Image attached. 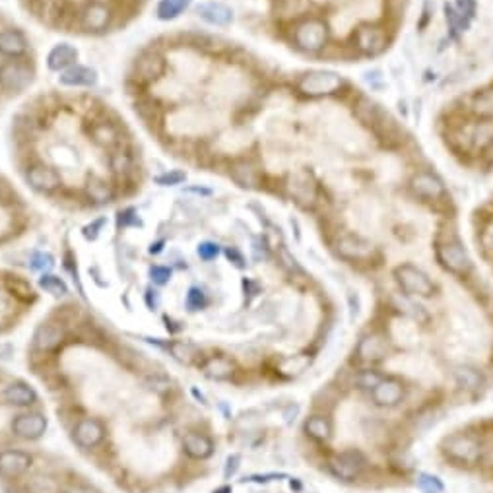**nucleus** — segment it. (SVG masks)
Listing matches in <instances>:
<instances>
[{
    "label": "nucleus",
    "instance_id": "17",
    "mask_svg": "<svg viewBox=\"0 0 493 493\" xmlns=\"http://www.w3.org/2000/svg\"><path fill=\"white\" fill-rule=\"evenodd\" d=\"M377 406H397L404 397V385L395 377H383V381L371 390Z\"/></svg>",
    "mask_w": 493,
    "mask_h": 493
},
{
    "label": "nucleus",
    "instance_id": "39",
    "mask_svg": "<svg viewBox=\"0 0 493 493\" xmlns=\"http://www.w3.org/2000/svg\"><path fill=\"white\" fill-rule=\"evenodd\" d=\"M418 487L423 493H443L445 492V485H443V482H441L437 476H431V474H419Z\"/></svg>",
    "mask_w": 493,
    "mask_h": 493
},
{
    "label": "nucleus",
    "instance_id": "13",
    "mask_svg": "<svg viewBox=\"0 0 493 493\" xmlns=\"http://www.w3.org/2000/svg\"><path fill=\"white\" fill-rule=\"evenodd\" d=\"M388 354V344H386L385 336L381 334H367L361 338V342L355 348V355L361 364H377L383 361Z\"/></svg>",
    "mask_w": 493,
    "mask_h": 493
},
{
    "label": "nucleus",
    "instance_id": "40",
    "mask_svg": "<svg viewBox=\"0 0 493 493\" xmlns=\"http://www.w3.org/2000/svg\"><path fill=\"white\" fill-rule=\"evenodd\" d=\"M383 381V375L379 371H373V369H367V371H361L359 375L355 377V383L359 388H365V390H373L379 383Z\"/></svg>",
    "mask_w": 493,
    "mask_h": 493
},
{
    "label": "nucleus",
    "instance_id": "33",
    "mask_svg": "<svg viewBox=\"0 0 493 493\" xmlns=\"http://www.w3.org/2000/svg\"><path fill=\"white\" fill-rule=\"evenodd\" d=\"M454 379H457L459 386L466 388V390H476V388H480L483 383L482 373H480L478 369H474V367H468V365L457 367V369H454Z\"/></svg>",
    "mask_w": 493,
    "mask_h": 493
},
{
    "label": "nucleus",
    "instance_id": "46",
    "mask_svg": "<svg viewBox=\"0 0 493 493\" xmlns=\"http://www.w3.org/2000/svg\"><path fill=\"white\" fill-rule=\"evenodd\" d=\"M150 276L156 284H165L167 280L171 278V270L167 266H151Z\"/></svg>",
    "mask_w": 493,
    "mask_h": 493
},
{
    "label": "nucleus",
    "instance_id": "4",
    "mask_svg": "<svg viewBox=\"0 0 493 493\" xmlns=\"http://www.w3.org/2000/svg\"><path fill=\"white\" fill-rule=\"evenodd\" d=\"M342 86V76L331 72V70H313V72L301 76L300 82H297V90L309 97L328 96V94L338 92Z\"/></svg>",
    "mask_w": 493,
    "mask_h": 493
},
{
    "label": "nucleus",
    "instance_id": "15",
    "mask_svg": "<svg viewBox=\"0 0 493 493\" xmlns=\"http://www.w3.org/2000/svg\"><path fill=\"white\" fill-rule=\"evenodd\" d=\"M410 187L416 196L423 198V200H439L445 196V185L437 175L428 171H419L412 177Z\"/></svg>",
    "mask_w": 493,
    "mask_h": 493
},
{
    "label": "nucleus",
    "instance_id": "26",
    "mask_svg": "<svg viewBox=\"0 0 493 493\" xmlns=\"http://www.w3.org/2000/svg\"><path fill=\"white\" fill-rule=\"evenodd\" d=\"M229 177H231L241 189H257L258 182H260L257 167L246 160L233 161L231 167H229Z\"/></svg>",
    "mask_w": 493,
    "mask_h": 493
},
{
    "label": "nucleus",
    "instance_id": "23",
    "mask_svg": "<svg viewBox=\"0 0 493 493\" xmlns=\"http://www.w3.org/2000/svg\"><path fill=\"white\" fill-rule=\"evenodd\" d=\"M45 429H47V419L41 414H23L12 423V431L23 439H37L43 435Z\"/></svg>",
    "mask_w": 493,
    "mask_h": 493
},
{
    "label": "nucleus",
    "instance_id": "38",
    "mask_svg": "<svg viewBox=\"0 0 493 493\" xmlns=\"http://www.w3.org/2000/svg\"><path fill=\"white\" fill-rule=\"evenodd\" d=\"M171 354L179 359V361H185V364H191L194 357L198 355V350L194 348L193 344L189 342H173L169 346Z\"/></svg>",
    "mask_w": 493,
    "mask_h": 493
},
{
    "label": "nucleus",
    "instance_id": "12",
    "mask_svg": "<svg viewBox=\"0 0 493 493\" xmlns=\"http://www.w3.org/2000/svg\"><path fill=\"white\" fill-rule=\"evenodd\" d=\"M355 45L364 54L375 56V54L383 53L386 49V33L385 30L377 28V25H359L355 32Z\"/></svg>",
    "mask_w": 493,
    "mask_h": 493
},
{
    "label": "nucleus",
    "instance_id": "11",
    "mask_svg": "<svg viewBox=\"0 0 493 493\" xmlns=\"http://www.w3.org/2000/svg\"><path fill=\"white\" fill-rule=\"evenodd\" d=\"M165 70H167V63H165L163 54H160L158 51H146V53L140 54L134 63V78L144 84L160 80L161 76L165 74Z\"/></svg>",
    "mask_w": 493,
    "mask_h": 493
},
{
    "label": "nucleus",
    "instance_id": "35",
    "mask_svg": "<svg viewBox=\"0 0 493 493\" xmlns=\"http://www.w3.org/2000/svg\"><path fill=\"white\" fill-rule=\"evenodd\" d=\"M445 20L449 23V30L452 37H459L461 33L466 32V30H468V23H470V20H466L452 4H445Z\"/></svg>",
    "mask_w": 493,
    "mask_h": 493
},
{
    "label": "nucleus",
    "instance_id": "43",
    "mask_svg": "<svg viewBox=\"0 0 493 493\" xmlns=\"http://www.w3.org/2000/svg\"><path fill=\"white\" fill-rule=\"evenodd\" d=\"M204 303H206V297H204L202 290L193 288V290L189 291V295H187V307H189L191 311H198L200 307H204Z\"/></svg>",
    "mask_w": 493,
    "mask_h": 493
},
{
    "label": "nucleus",
    "instance_id": "6",
    "mask_svg": "<svg viewBox=\"0 0 493 493\" xmlns=\"http://www.w3.org/2000/svg\"><path fill=\"white\" fill-rule=\"evenodd\" d=\"M437 260L445 270L457 276H466L472 272V258L459 241H445L437 245Z\"/></svg>",
    "mask_w": 493,
    "mask_h": 493
},
{
    "label": "nucleus",
    "instance_id": "22",
    "mask_svg": "<svg viewBox=\"0 0 493 493\" xmlns=\"http://www.w3.org/2000/svg\"><path fill=\"white\" fill-rule=\"evenodd\" d=\"M65 340V331L56 322H43L33 334V346L39 352H51Z\"/></svg>",
    "mask_w": 493,
    "mask_h": 493
},
{
    "label": "nucleus",
    "instance_id": "31",
    "mask_svg": "<svg viewBox=\"0 0 493 493\" xmlns=\"http://www.w3.org/2000/svg\"><path fill=\"white\" fill-rule=\"evenodd\" d=\"M191 2L193 0H160L156 14L161 22H171V20H177L181 14H185V10L191 6Z\"/></svg>",
    "mask_w": 493,
    "mask_h": 493
},
{
    "label": "nucleus",
    "instance_id": "7",
    "mask_svg": "<svg viewBox=\"0 0 493 493\" xmlns=\"http://www.w3.org/2000/svg\"><path fill=\"white\" fill-rule=\"evenodd\" d=\"M293 39L300 49L315 53V51H321L328 41V28L319 18H309L295 28Z\"/></svg>",
    "mask_w": 493,
    "mask_h": 493
},
{
    "label": "nucleus",
    "instance_id": "25",
    "mask_svg": "<svg viewBox=\"0 0 493 493\" xmlns=\"http://www.w3.org/2000/svg\"><path fill=\"white\" fill-rule=\"evenodd\" d=\"M92 140L96 142L97 146L105 148V150H115L120 146V134L118 129L111 123V120H96L92 125Z\"/></svg>",
    "mask_w": 493,
    "mask_h": 493
},
{
    "label": "nucleus",
    "instance_id": "41",
    "mask_svg": "<svg viewBox=\"0 0 493 493\" xmlns=\"http://www.w3.org/2000/svg\"><path fill=\"white\" fill-rule=\"evenodd\" d=\"M187 181V173L181 169H171V171L161 173L160 177H156V182L161 187H177Z\"/></svg>",
    "mask_w": 493,
    "mask_h": 493
},
{
    "label": "nucleus",
    "instance_id": "3",
    "mask_svg": "<svg viewBox=\"0 0 493 493\" xmlns=\"http://www.w3.org/2000/svg\"><path fill=\"white\" fill-rule=\"evenodd\" d=\"M395 278L398 286L406 295L414 297H431L435 293V286L429 280V276L414 264H400L395 269Z\"/></svg>",
    "mask_w": 493,
    "mask_h": 493
},
{
    "label": "nucleus",
    "instance_id": "19",
    "mask_svg": "<svg viewBox=\"0 0 493 493\" xmlns=\"http://www.w3.org/2000/svg\"><path fill=\"white\" fill-rule=\"evenodd\" d=\"M196 16L204 20L206 23L210 25H216V28H225L229 23H233V10L229 6H225L222 2H200L196 6Z\"/></svg>",
    "mask_w": 493,
    "mask_h": 493
},
{
    "label": "nucleus",
    "instance_id": "37",
    "mask_svg": "<svg viewBox=\"0 0 493 493\" xmlns=\"http://www.w3.org/2000/svg\"><path fill=\"white\" fill-rule=\"evenodd\" d=\"M39 286H41L47 293H51L53 297H65L66 293H68V288H66L65 282L59 278V276H53V274H43L41 280H39Z\"/></svg>",
    "mask_w": 493,
    "mask_h": 493
},
{
    "label": "nucleus",
    "instance_id": "8",
    "mask_svg": "<svg viewBox=\"0 0 493 493\" xmlns=\"http://www.w3.org/2000/svg\"><path fill=\"white\" fill-rule=\"evenodd\" d=\"M334 249L346 260H357V262H365L375 255L373 243L361 235H355V233H342V235L336 237Z\"/></svg>",
    "mask_w": 493,
    "mask_h": 493
},
{
    "label": "nucleus",
    "instance_id": "18",
    "mask_svg": "<svg viewBox=\"0 0 493 493\" xmlns=\"http://www.w3.org/2000/svg\"><path fill=\"white\" fill-rule=\"evenodd\" d=\"M32 457L23 450H4L0 452V476L14 480L30 468Z\"/></svg>",
    "mask_w": 493,
    "mask_h": 493
},
{
    "label": "nucleus",
    "instance_id": "9",
    "mask_svg": "<svg viewBox=\"0 0 493 493\" xmlns=\"http://www.w3.org/2000/svg\"><path fill=\"white\" fill-rule=\"evenodd\" d=\"M328 468L333 472L334 478H338L342 482H352L361 476L365 468V459L357 450H346V452L334 454L328 461Z\"/></svg>",
    "mask_w": 493,
    "mask_h": 493
},
{
    "label": "nucleus",
    "instance_id": "36",
    "mask_svg": "<svg viewBox=\"0 0 493 493\" xmlns=\"http://www.w3.org/2000/svg\"><path fill=\"white\" fill-rule=\"evenodd\" d=\"M472 109H474L476 115H480L483 118L493 117V86L487 87V90H482L478 96L474 97Z\"/></svg>",
    "mask_w": 493,
    "mask_h": 493
},
{
    "label": "nucleus",
    "instance_id": "5",
    "mask_svg": "<svg viewBox=\"0 0 493 493\" xmlns=\"http://www.w3.org/2000/svg\"><path fill=\"white\" fill-rule=\"evenodd\" d=\"M115 12L107 2L101 0H90L86 6L80 10V28L86 33H103L107 32L113 23Z\"/></svg>",
    "mask_w": 493,
    "mask_h": 493
},
{
    "label": "nucleus",
    "instance_id": "47",
    "mask_svg": "<svg viewBox=\"0 0 493 493\" xmlns=\"http://www.w3.org/2000/svg\"><path fill=\"white\" fill-rule=\"evenodd\" d=\"M225 255H227V258H229V260H233V264H235V266H239V269H243V266H245V258H243V255H241L237 249H233V246H231V249H227V251H225Z\"/></svg>",
    "mask_w": 493,
    "mask_h": 493
},
{
    "label": "nucleus",
    "instance_id": "44",
    "mask_svg": "<svg viewBox=\"0 0 493 493\" xmlns=\"http://www.w3.org/2000/svg\"><path fill=\"white\" fill-rule=\"evenodd\" d=\"M457 10L461 12L466 20H472L476 16V0H457Z\"/></svg>",
    "mask_w": 493,
    "mask_h": 493
},
{
    "label": "nucleus",
    "instance_id": "2",
    "mask_svg": "<svg viewBox=\"0 0 493 493\" xmlns=\"http://www.w3.org/2000/svg\"><path fill=\"white\" fill-rule=\"evenodd\" d=\"M441 450L449 461L461 466H474L482 459V443L472 433H454L445 437L441 443Z\"/></svg>",
    "mask_w": 493,
    "mask_h": 493
},
{
    "label": "nucleus",
    "instance_id": "14",
    "mask_svg": "<svg viewBox=\"0 0 493 493\" xmlns=\"http://www.w3.org/2000/svg\"><path fill=\"white\" fill-rule=\"evenodd\" d=\"M288 191L293 196V200L303 208L313 206L317 200V182L313 181L309 173L301 171L291 175L290 182H288Z\"/></svg>",
    "mask_w": 493,
    "mask_h": 493
},
{
    "label": "nucleus",
    "instance_id": "16",
    "mask_svg": "<svg viewBox=\"0 0 493 493\" xmlns=\"http://www.w3.org/2000/svg\"><path fill=\"white\" fill-rule=\"evenodd\" d=\"M30 51V41L20 30L4 28L0 30V54L6 59H23Z\"/></svg>",
    "mask_w": 493,
    "mask_h": 493
},
{
    "label": "nucleus",
    "instance_id": "45",
    "mask_svg": "<svg viewBox=\"0 0 493 493\" xmlns=\"http://www.w3.org/2000/svg\"><path fill=\"white\" fill-rule=\"evenodd\" d=\"M33 269L37 270H49L51 266L54 264V260L51 255H45V253H37V255H33Z\"/></svg>",
    "mask_w": 493,
    "mask_h": 493
},
{
    "label": "nucleus",
    "instance_id": "42",
    "mask_svg": "<svg viewBox=\"0 0 493 493\" xmlns=\"http://www.w3.org/2000/svg\"><path fill=\"white\" fill-rule=\"evenodd\" d=\"M196 253H198V257L202 258V260L210 262V260H214V258L220 255V245H218V243H212V241H204V243L198 245Z\"/></svg>",
    "mask_w": 493,
    "mask_h": 493
},
{
    "label": "nucleus",
    "instance_id": "24",
    "mask_svg": "<svg viewBox=\"0 0 493 493\" xmlns=\"http://www.w3.org/2000/svg\"><path fill=\"white\" fill-rule=\"evenodd\" d=\"M103 435H105V429L97 419H82L74 429L76 443L84 449L96 447L97 443H101Z\"/></svg>",
    "mask_w": 493,
    "mask_h": 493
},
{
    "label": "nucleus",
    "instance_id": "29",
    "mask_svg": "<svg viewBox=\"0 0 493 493\" xmlns=\"http://www.w3.org/2000/svg\"><path fill=\"white\" fill-rule=\"evenodd\" d=\"M86 194L90 200H94L97 204L109 202L115 194L113 185L103 179V177H90L86 182Z\"/></svg>",
    "mask_w": 493,
    "mask_h": 493
},
{
    "label": "nucleus",
    "instance_id": "32",
    "mask_svg": "<svg viewBox=\"0 0 493 493\" xmlns=\"http://www.w3.org/2000/svg\"><path fill=\"white\" fill-rule=\"evenodd\" d=\"M305 433L315 441H328L333 437V426L324 416H311L305 421Z\"/></svg>",
    "mask_w": 493,
    "mask_h": 493
},
{
    "label": "nucleus",
    "instance_id": "21",
    "mask_svg": "<svg viewBox=\"0 0 493 493\" xmlns=\"http://www.w3.org/2000/svg\"><path fill=\"white\" fill-rule=\"evenodd\" d=\"M78 59H80V53L74 45L56 43L47 54V66H49V70L61 74L66 68L78 65Z\"/></svg>",
    "mask_w": 493,
    "mask_h": 493
},
{
    "label": "nucleus",
    "instance_id": "28",
    "mask_svg": "<svg viewBox=\"0 0 493 493\" xmlns=\"http://www.w3.org/2000/svg\"><path fill=\"white\" fill-rule=\"evenodd\" d=\"M2 398H4V402L14 404V406H30L37 400V392L32 386L23 385V383H14L4 390Z\"/></svg>",
    "mask_w": 493,
    "mask_h": 493
},
{
    "label": "nucleus",
    "instance_id": "27",
    "mask_svg": "<svg viewBox=\"0 0 493 493\" xmlns=\"http://www.w3.org/2000/svg\"><path fill=\"white\" fill-rule=\"evenodd\" d=\"M185 452L193 459H208L214 450V443L202 433H187L182 439Z\"/></svg>",
    "mask_w": 493,
    "mask_h": 493
},
{
    "label": "nucleus",
    "instance_id": "20",
    "mask_svg": "<svg viewBox=\"0 0 493 493\" xmlns=\"http://www.w3.org/2000/svg\"><path fill=\"white\" fill-rule=\"evenodd\" d=\"M59 84L65 87H94L97 84V70L84 65L70 66L61 72Z\"/></svg>",
    "mask_w": 493,
    "mask_h": 493
},
{
    "label": "nucleus",
    "instance_id": "10",
    "mask_svg": "<svg viewBox=\"0 0 493 493\" xmlns=\"http://www.w3.org/2000/svg\"><path fill=\"white\" fill-rule=\"evenodd\" d=\"M25 181H28V185L32 187L33 191L43 194L54 193V191H59L61 185H63V179H61L59 171H56L54 167H51V165L43 163V161H35V163H32V165L28 167Z\"/></svg>",
    "mask_w": 493,
    "mask_h": 493
},
{
    "label": "nucleus",
    "instance_id": "48",
    "mask_svg": "<svg viewBox=\"0 0 493 493\" xmlns=\"http://www.w3.org/2000/svg\"><path fill=\"white\" fill-rule=\"evenodd\" d=\"M237 462H239V457L233 454V457H229L227 459V468H225V476H229V474H233L237 470Z\"/></svg>",
    "mask_w": 493,
    "mask_h": 493
},
{
    "label": "nucleus",
    "instance_id": "30",
    "mask_svg": "<svg viewBox=\"0 0 493 493\" xmlns=\"http://www.w3.org/2000/svg\"><path fill=\"white\" fill-rule=\"evenodd\" d=\"M204 375L210 377V379H218V381H224V379H229L235 365L229 357H224V355H216V357H210L206 364H204Z\"/></svg>",
    "mask_w": 493,
    "mask_h": 493
},
{
    "label": "nucleus",
    "instance_id": "49",
    "mask_svg": "<svg viewBox=\"0 0 493 493\" xmlns=\"http://www.w3.org/2000/svg\"><path fill=\"white\" fill-rule=\"evenodd\" d=\"M487 461H490V466L493 468V449L490 450V454H487Z\"/></svg>",
    "mask_w": 493,
    "mask_h": 493
},
{
    "label": "nucleus",
    "instance_id": "34",
    "mask_svg": "<svg viewBox=\"0 0 493 493\" xmlns=\"http://www.w3.org/2000/svg\"><path fill=\"white\" fill-rule=\"evenodd\" d=\"M109 167L113 169L115 175H127L132 169V156L129 150H125L123 146H118L109 154Z\"/></svg>",
    "mask_w": 493,
    "mask_h": 493
},
{
    "label": "nucleus",
    "instance_id": "1",
    "mask_svg": "<svg viewBox=\"0 0 493 493\" xmlns=\"http://www.w3.org/2000/svg\"><path fill=\"white\" fill-rule=\"evenodd\" d=\"M35 82V68L25 59H8L0 65V90L8 96H20Z\"/></svg>",
    "mask_w": 493,
    "mask_h": 493
}]
</instances>
